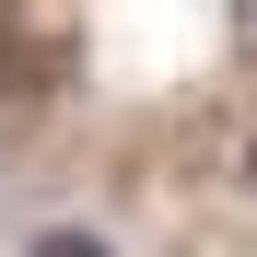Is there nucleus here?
<instances>
[{"mask_svg":"<svg viewBox=\"0 0 257 257\" xmlns=\"http://www.w3.org/2000/svg\"><path fill=\"white\" fill-rule=\"evenodd\" d=\"M234 47H245V59H257V0H234Z\"/></svg>","mask_w":257,"mask_h":257,"instance_id":"f03ea898","label":"nucleus"},{"mask_svg":"<svg viewBox=\"0 0 257 257\" xmlns=\"http://www.w3.org/2000/svg\"><path fill=\"white\" fill-rule=\"evenodd\" d=\"M24 257H117V245H105V234H82V222H47Z\"/></svg>","mask_w":257,"mask_h":257,"instance_id":"f257e3e1","label":"nucleus"},{"mask_svg":"<svg viewBox=\"0 0 257 257\" xmlns=\"http://www.w3.org/2000/svg\"><path fill=\"white\" fill-rule=\"evenodd\" d=\"M245 187H257V128H245Z\"/></svg>","mask_w":257,"mask_h":257,"instance_id":"7ed1b4c3","label":"nucleus"}]
</instances>
